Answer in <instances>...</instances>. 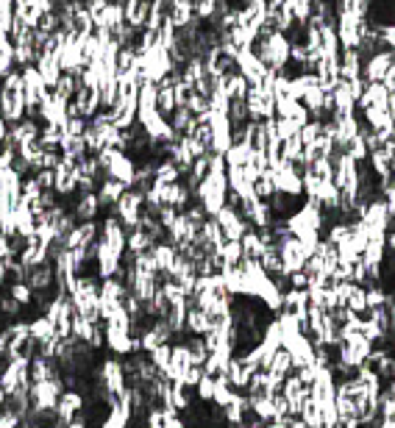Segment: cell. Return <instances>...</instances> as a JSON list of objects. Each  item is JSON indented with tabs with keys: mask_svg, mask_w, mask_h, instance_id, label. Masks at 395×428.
<instances>
[{
	"mask_svg": "<svg viewBox=\"0 0 395 428\" xmlns=\"http://www.w3.org/2000/svg\"><path fill=\"white\" fill-rule=\"evenodd\" d=\"M98 162L100 167L106 170L109 178H114V181H120V184H126V187L134 184L136 162H134L129 153H123V150H117V148H103L98 153Z\"/></svg>",
	"mask_w": 395,
	"mask_h": 428,
	"instance_id": "obj_1",
	"label": "cell"
},
{
	"mask_svg": "<svg viewBox=\"0 0 395 428\" xmlns=\"http://www.w3.org/2000/svg\"><path fill=\"white\" fill-rule=\"evenodd\" d=\"M117 217H120V223H123V229L131 231L139 226V217H142V212H145V198H142V192H136V190H126V195L117 200V206L112 209Z\"/></svg>",
	"mask_w": 395,
	"mask_h": 428,
	"instance_id": "obj_2",
	"label": "cell"
},
{
	"mask_svg": "<svg viewBox=\"0 0 395 428\" xmlns=\"http://www.w3.org/2000/svg\"><path fill=\"white\" fill-rule=\"evenodd\" d=\"M100 242L106 248H112L114 253H120V256L129 253V248H126V229H123V223H120V217L114 212H109L100 220Z\"/></svg>",
	"mask_w": 395,
	"mask_h": 428,
	"instance_id": "obj_3",
	"label": "cell"
},
{
	"mask_svg": "<svg viewBox=\"0 0 395 428\" xmlns=\"http://www.w3.org/2000/svg\"><path fill=\"white\" fill-rule=\"evenodd\" d=\"M395 65V50H376L364 59V70H362V78L367 84H382L387 70Z\"/></svg>",
	"mask_w": 395,
	"mask_h": 428,
	"instance_id": "obj_4",
	"label": "cell"
},
{
	"mask_svg": "<svg viewBox=\"0 0 395 428\" xmlns=\"http://www.w3.org/2000/svg\"><path fill=\"white\" fill-rule=\"evenodd\" d=\"M337 36H340L342 50H359V45H362L359 20L348 11H337Z\"/></svg>",
	"mask_w": 395,
	"mask_h": 428,
	"instance_id": "obj_5",
	"label": "cell"
},
{
	"mask_svg": "<svg viewBox=\"0 0 395 428\" xmlns=\"http://www.w3.org/2000/svg\"><path fill=\"white\" fill-rule=\"evenodd\" d=\"M33 292H53L56 290V270L50 262H42L36 267H26V278H23Z\"/></svg>",
	"mask_w": 395,
	"mask_h": 428,
	"instance_id": "obj_6",
	"label": "cell"
},
{
	"mask_svg": "<svg viewBox=\"0 0 395 428\" xmlns=\"http://www.w3.org/2000/svg\"><path fill=\"white\" fill-rule=\"evenodd\" d=\"M278 251H281L284 273H298V270H303V267H306V259H309V253L303 251V245L298 242L293 234H290V236H284V239L278 242Z\"/></svg>",
	"mask_w": 395,
	"mask_h": 428,
	"instance_id": "obj_7",
	"label": "cell"
},
{
	"mask_svg": "<svg viewBox=\"0 0 395 428\" xmlns=\"http://www.w3.org/2000/svg\"><path fill=\"white\" fill-rule=\"evenodd\" d=\"M217 226L223 229V234H226V239L229 242H242V236L251 231V226L237 214V209H231V206H223L220 212H217Z\"/></svg>",
	"mask_w": 395,
	"mask_h": 428,
	"instance_id": "obj_8",
	"label": "cell"
},
{
	"mask_svg": "<svg viewBox=\"0 0 395 428\" xmlns=\"http://www.w3.org/2000/svg\"><path fill=\"white\" fill-rule=\"evenodd\" d=\"M33 67L39 70V75H42L45 87H48V89L53 92V89H56V84H59V78L65 75V70H62V62H59V53H56V50H42Z\"/></svg>",
	"mask_w": 395,
	"mask_h": 428,
	"instance_id": "obj_9",
	"label": "cell"
},
{
	"mask_svg": "<svg viewBox=\"0 0 395 428\" xmlns=\"http://www.w3.org/2000/svg\"><path fill=\"white\" fill-rule=\"evenodd\" d=\"M362 223L367 226L370 231H390L393 226V214H390V209H387V200L384 198H376L367 203V209H364V217Z\"/></svg>",
	"mask_w": 395,
	"mask_h": 428,
	"instance_id": "obj_10",
	"label": "cell"
},
{
	"mask_svg": "<svg viewBox=\"0 0 395 428\" xmlns=\"http://www.w3.org/2000/svg\"><path fill=\"white\" fill-rule=\"evenodd\" d=\"M65 393L62 381H42V384H31V406L33 409H56L59 395Z\"/></svg>",
	"mask_w": 395,
	"mask_h": 428,
	"instance_id": "obj_11",
	"label": "cell"
},
{
	"mask_svg": "<svg viewBox=\"0 0 395 428\" xmlns=\"http://www.w3.org/2000/svg\"><path fill=\"white\" fill-rule=\"evenodd\" d=\"M100 239V223L90 220V223H78L75 229L70 231V236L65 239L67 251H78V248H90L92 242Z\"/></svg>",
	"mask_w": 395,
	"mask_h": 428,
	"instance_id": "obj_12",
	"label": "cell"
},
{
	"mask_svg": "<svg viewBox=\"0 0 395 428\" xmlns=\"http://www.w3.org/2000/svg\"><path fill=\"white\" fill-rule=\"evenodd\" d=\"M226 375H229V384L234 387V393H242V395H245V387L251 384L254 370H251V364H248L245 356H231Z\"/></svg>",
	"mask_w": 395,
	"mask_h": 428,
	"instance_id": "obj_13",
	"label": "cell"
},
{
	"mask_svg": "<svg viewBox=\"0 0 395 428\" xmlns=\"http://www.w3.org/2000/svg\"><path fill=\"white\" fill-rule=\"evenodd\" d=\"M70 212L75 214V220H78V223H90V220H98V214L103 212V209H100L98 192L75 195V203H72V209H70Z\"/></svg>",
	"mask_w": 395,
	"mask_h": 428,
	"instance_id": "obj_14",
	"label": "cell"
},
{
	"mask_svg": "<svg viewBox=\"0 0 395 428\" xmlns=\"http://www.w3.org/2000/svg\"><path fill=\"white\" fill-rule=\"evenodd\" d=\"M334 395H337V381H334L331 370L318 367V375H315V384H312V397L323 406V403H334Z\"/></svg>",
	"mask_w": 395,
	"mask_h": 428,
	"instance_id": "obj_15",
	"label": "cell"
},
{
	"mask_svg": "<svg viewBox=\"0 0 395 428\" xmlns=\"http://www.w3.org/2000/svg\"><path fill=\"white\" fill-rule=\"evenodd\" d=\"M56 412H59V417L70 426V423L78 420V415L84 412V395H81V393H72V390H65V393L59 395Z\"/></svg>",
	"mask_w": 395,
	"mask_h": 428,
	"instance_id": "obj_16",
	"label": "cell"
},
{
	"mask_svg": "<svg viewBox=\"0 0 395 428\" xmlns=\"http://www.w3.org/2000/svg\"><path fill=\"white\" fill-rule=\"evenodd\" d=\"M364 56L359 50H342L340 53V81H357L362 78Z\"/></svg>",
	"mask_w": 395,
	"mask_h": 428,
	"instance_id": "obj_17",
	"label": "cell"
},
{
	"mask_svg": "<svg viewBox=\"0 0 395 428\" xmlns=\"http://www.w3.org/2000/svg\"><path fill=\"white\" fill-rule=\"evenodd\" d=\"M387 100H390V92H387L384 84H367L364 95L357 103V111H364V109H387Z\"/></svg>",
	"mask_w": 395,
	"mask_h": 428,
	"instance_id": "obj_18",
	"label": "cell"
},
{
	"mask_svg": "<svg viewBox=\"0 0 395 428\" xmlns=\"http://www.w3.org/2000/svg\"><path fill=\"white\" fill-rule=\"evenodd\" d=\"M126 190H131V187H126V184H120V181H114V178L100 181V187H98L100 209H114V206H117V200L126 195Z\"/></svg>",
	"mask_w": 395,
	"mask_h": 428,
	"instance_id": "obj_19",
	"label": "cell"
},
{
	"mask_svg": "<svg viewBox=\"0 0 395 428\" xmlns=\"http://www.w3.org/2000/svg\"><path fill=\"white\" fill-rule=\"evenodd\" d=\"M72 100H75L81 117H87V120H92L100 111V95H98V89H92V87H81Z\"/></svg>",
	"mask_w": 395,
	"mask_h": 428,
	"instance_id": "obj_20",
	"label": "cell"
},
{
	"mask_svg": "<svg viewBox=\"0 0 395 428\" xmlns=\"http://www.w3.org/2000/svg\"><path fill=\"white\" fill-rule=\"evenodd\" d=\"M281 297H284L281 312L296 314V317H301V314H306V312H309V295H306L303 290H287Z\"/></svg>",
	"mask_w": 395,
	"mask_h": 428,
	"instance_id": "obj_21",
	"label": "cell"
},
{
	"mask_svg": "<svg viewBox=\"0 0 395 428\" xmlns=\"http://www.w3.org/2000/svg\"><path fill=\"white\" fill-rule=\"evenodd\" d=\"M126 248H129V253L139 256V253H151V251L156 248V242L142 229H131V231H126Z\"/></svg>",
	"mask_w": 395,
	"mask_h": 428,
	"instance_id": "obj_22",
	"label": "cell"
},
{
	"mask_svg": "<svg viewBox=\"0 0 395 428\" xmlns=\"http://www.w3.org/2000/svg\"><path fill=\"white\" fill-rule=\"evenodd\" d=\"M267 370L276 375V378H287V375H293L296 370H293V356H290V351L287 348H278L276 353H273V359H270V364H267Z\"/></svg>",
	"mask_w": 395,
	"mask_h": 428,
	"instance_id": "obj_23",
	"label": "cell"
},
{
	"mask_svg": "<svg viewBox=\"0 0 395 428\" xmlns=\"http://www.w3.org/2000/svg\"><path fill=\"white\" fill-rule=\"evenodd\" d=\"M175 28H187L193 20H195V9H193V0H175L170 17H167Z\"/></svg>",
	"mask_w": 395,
	"mask_h": 428,
	"instance_id": "obj_24",
	"label": "cell"
},
{
	"mask_svg": "<svg viewBox=\"0 0 395 428\" xmlns=\"http://www.w3.org/2000/svg\"><path fill=\"white\" fill-rule=\"evenodd\" d=\"M212 331V323H209V314L203 309H198V303L187 312V334H195V336H206Z\"/></svg>",
	"mask_w": 395,
	"mask_h": 428,
	"instance_id": "obj_25",
	"label": "cell"
},
{
	"mask_svg": "<svg viewBox=\"0 0 395 428\" xmlns=\"http://www.w3.org/2000/svg\"><path fill=\"white\" fill-rule=\"evenodd\" d=\"M251 156H254V148L242 139V142H234L229 150H226V165L229 167H245L248 162H251Z\"/></svg>",
	"mask_w": 395,
	"mask_h": 428,
	"instance_id": "obj_26",
	"label": "cell"
},
{
	"mask_svg": "<svg viewBox=\"0 0 395 428\" xmlns=\"http://www.w3.org/2000/svg\"><path fill=\"white\" fill-rule=\"evenodd\" d=\"M184 175H181V170L175 167L173 159H165V162H159L156 170H153V184H178Z\"/></svg>",
	"mask_w": 395,
	"mask_h": 428,
	"instance_id": "obj_27",
	"label": "cell"
},
{
	"mask_svg": "<svg viewBox=\"0 0 395 428\" xmlns=\"http://www.w3.org/2000/svg\"><path fill=\"white\" fill-rule=\"evenodd\" d=\"M298 417H301L309 428L323 426V409H320V403H318L315 397H306V400H303V409H301Z\"/></svg>",
	"mask_w": 395,
	"mask_h": 428,
	"instance_id": "obj_28",
	"label": "cell"
},
{
	"mask_svg": "<svg viewBox=\"0 0 395 428\" xmlns=\"http://www.w3.org/2000/svg\"><path fill=\"white\" fill-rule=\"evenodd\" d=\"M259 264H262V270L267 273V275H278V273H284V262H281V251H278V245L264 248V253L259 256Z\"/></svg>",
	"mask_w": 395,
	"mask_h": 428,
	"instance_id": "obj_29",
	"label": "cell"
},
{
	"mask_svg": "<svg viewBox=\"0 0 395 428\" xmlns=\"http://www.w3.org/2000/svg\"><path fill=\"white\" fill-rule=\"evenodd\" d=\"M175 256H178V251H175L173 245H167V242L153 248V262H156V270H159V273H170Z\"/></svg>",
	"mask_w": 395,
	"mask_h": 428,
	"instance_id": "obj_30",
	"label": "cell"
},
{
	"mask_svg": "<svg viewBox=\"0 0 395 428\" xmlns=\"http://www.w3.org/2000/svg\"><path fill=\"white\" fill-rule=\"evenodd\" d=\"M223 87H226V95H229L231 100H245L248 98V89H251V84L239 75V70H237V72H231Z\"/></svg>",
	"mask_w": 395,
	"mask_h": 428,
	"instance_id": "obj_31",
	"label": "cell"
},
{
	"mask_svg": "<svg viewBox=\"0 0 395 428\" xmlns=\"http://www.w3.org/2000/svg\"><path fill=\"white\" fill-rule=\"evenodd\" d=\"M184 348L190 351V356H193V362L195 364H206L209 359V348H206V342H203V336H195V334H187L184 339Z\"/></svg>",
	"mask_w": 395,
	"mask_h": 428,
	"instance_id": "obj_32",
	"label": "cell"
},
{
	"mask_svg": "<svg viewBox=\"0 0 395 428\" xmlns=\"http://www.w3.org/2000/svg\"><path fill=\"white\" fill-rule=\"evenodd\" d=\"M193 120H195V117H193V111H190L187 106H175V111L167 117L170 128L178 133V136H181V133H187V128L193 126Z\"/></svg>",
	"mask_w": 395,
	"mask_h": 428,
	"instance_id": "obj_33",
	"label": "cell"
},
{
	"mask_svg": "<svg viewBox=\"0 0 395 428\" xmlns=\"http://www.w3.org/2000/svg\"><path fill=\"white\" fill-rule=\"evenodd\" d=\"M28 326H31V339H36V342H48V339H53V336H56V331H53V323L48 320V314H39V317H33Z\"/></svg>",
	"mask_w": 395,
	"mask_h": 428,
	"instance_id": "obj_34",
	"label": "cell"
},
{
	"mask_svg": "<svg viewBox=\"0 0 395 428\" xmlns=\"http://www.w3.org/2000/svg\"><path fill=\"white\" fill-rule=\"evenodd\" d=\"M239 245H242V253H245L248 259H259V256L264 253L262 236H259V231H256V229L248 231V234L242 236V242H239Z\"/></svg>",
	"mask_w": 395,
	"mask_h": 428,
	"instance_id": "obj_35",
	"label": "cell"
},
{
	"mask_svg": "<svg viewBox=\"0 0 395 428\" xmlns=\"http://www.w3.org/2000/svg\"><path fill=\"white\" fill-rule=\"evenodd\" d=\"M103 326V323H100ZM95 331H98V326L95 323H90V320H84V317H72V339H78V342H87L90 345V339L95 336Z\"/></svg>",
	"mask_w": 395,
	"mask_h": 428,
	"instance_id": "obj_36",
	"label": "cell"
},
{
	"mask_svg": "<svg viewBox=\"0 0 395 428\" xmlns=\"http://www.w3.org/2000/svg\"><path fill=\"white\" fill-rule=\"evenodd\" d=\"M323 239H326L329 245H334V248H340L342 242L351 239V226H348V223H331L329 229H326V234H323Z\"/></svg>",
	"mask_w": 395,
	"mask_h": 428,
	"instance_id": "obj_37",
	"label": "cell"
},
{
	"mask_svg": "<svg viewBox=\"0 0 395 428\" xmlns=\"http://www.w3.org/2000/svg\"><path fill=\"white\" fill-rule=\"evenodd\" d=\"M248 400H251V409L256 412V417H262L264 423L276 420V403H273V397H248Z\"/></svg>",
	"mask_w": 395,
	"mask_h": 428,
	"instance_id": "obj_38",
	"label": "cell"
},
{
	"mask_svg": "<svg viewBox=\"0 0 395 428\" xmlns=\"http://www.w3.org/2000/svg\"><path fill=\"white\" fill-rule=\"evenodd\" d=\"M231 397H234V387L229 384V378L223 375V378H215V395H212V403L215 406H229Z\"/></svg>",
	"mask_w": 395,
	"mask_h": 428,
	"instance_id": "obj_39",
	"label": "cell"
},
{
	"mask_svg": "<svg viewBox=\"0 0 395 428\" xmlns=\"http://www.w3.org/2000/svg\"><path fill=\"white\" fill-rule=\"evenodd\" d=\"M220 259H223V267H239V262L245 259L242 245H239V242H226V245L220 248Z\"/></svg>",
	"mask_w": 395,
	"mask_h": 428,
	"instance_id": "obj_40",
	"label": "cell"
},
{
	"mask_svg": "<svg viewBox=\"0 0 395 428\" xmlns=\"http://www.w3.org/2000/svg\"><path fill=\"white\" fill-rule=\"evenodd\" d=\"M276 192H278V190H276V181H273V170H267L262 178L254 184V195L259 200H270Z\"/></svg>",
	"mask_w": 395,
	"mask_h": 428,
	"instance_id": "obj_41",
	"label": "cell"
},
{
	"mask_svg": "<svg viewBox=\"0 0 395 428\" xmlns=\"http://www.w3.org/2000/svg\"><path fill=\"white\" fill-rule=\"evenodd\" d=\"M345 153L359 165V162H367V156H370V150H367V142H364V136H354L351 142H348V148H345Z\"/></svg>",
	"mask_w": 395,
	"mask_h": 428,
	"instance_id": "obj_42",
	"label": "cell"
},
{
	"mask_svg": "<svg viewBox=\"0 0 395 428\" xmlns=\"http://www.w3.org/2000/svg\"><path fill=\"white\" fill-rule=\"evenodd\" d=\"M170 356H173V342H167V345H159L156 351H151L148 353V359L153 362V367L159 370V373H165L167 364H170Z\"/></svg>",
	"mask_w": 395,
	"mask_h": 428,
	"instance_id": "obj_43",
	"label": "cell"
},
{
	"mask_svg": "<svg viewBox=\"0 0 395 428\" xmlns=\"http://www.w3.org/2000/svg\"><path fill=\"white\" fill-rule=\"evenodd\" d=\"M348 309H351L354 314H359V317H367V295H364L362 287H357V284H354L351 297H348Z\"/></svg>",
	"mask_w": 395,
	"mask_h": 428,
	"instance_id": "obj_44",
	"label": "cell"
},
{
	"mask_svg": "<svg viewBox=\"0 0 395 428\" xmlns=\"http://www.w3.org/2000/svg\"><path fill=\"white\" fill-rule=\"evenodd\" d=\"M298 136H301L303 148H309L312 142H318V139L323 136V123H320V120H309V123L301 128V133H298Z\"/></svg>",
	"mask_w": 395,
	"mask_h": 428,
	"instance_id": "obj_45",
	"label": "cell"
},
{
	"mask_svg": "<svg viewBox=\"0 0 395 428\" xmlns=\"http://www.w3.org/2000/svg\"><path fill=\"white\" fill-rule=\"evenodd\" d=\"M6 292L14 297V300H17L20 306H31V303H33V290L28 287V284H26V281H17V284H11V287H9Z\"/></svg>",
	"mask_w": 395,
	"mask_h": 428,
	"instance_id": "obj_46",
	"label": "cell"
},
{
	"mask_svg": "<svg viewBox=\"0 0 395 428\" xmlns=\"http://www.w3.org/2000/svg\"><path fill=\"white\" fill-rule=\"evenodd\" d=\"M187 109L193 111V117H203V114H209L212 109H209V98L206 95H200L193 89V95H190V103H187Z\"/></svg>",
	"mask_w": 395,
	"mask_h": 428,
	"instance_id": "obj_47",
	"label": "cell"
},
{
	"mask_svg": "<svg viewBox=\"0 0 395 428\" xmlns=\"http://www.w3.org/2000/svg\"><path fill=\"white\" fill-rule=\"evenodd\" d=\"M212 395H215V378H212V375H203L195 387V397L200 403H212Z\"/></svg>",
	"mask_w": 395,
	"mask_h": 428,
	"instance_id": "obj_48",
	"label": "cell"
},
{
	"mask_svg": "<svg viewBox=\"0 0 395 428\" xmlns=\"http://www.w3.org/2000/svg\"><path fill=\"white\" fill-rule=\"evenodd\" d=\"M33 178H36V184H39L42 192H53V187H56V172L53 170H36Z\"/></svg>",
	"mask_w": 395,
	"mask_h": 428,
	"instance_id": "obj_49",
	"label": "cell"
},
{
	"mask_svg": "<svg viewBox=\"0 0 395 428\" xmlns=\"http://www.w3.org/2000/svg\"><path fill=\"white\" fill-rule=\"evenodd\" d=\"M90 128V120L87 117H75V120H67L65 126V136H84Z\"/></svg>",
	"mask_w": 395,
	"mask_h": 428,
	"instance_id": "obj_50",
	"label": "cell"
},
{
	"mask_svg": "<svg viewBox=\"0 0 395 428\" xmlns=\"http://www.w3.org/2000/svg\"><path fill=\"white\" fill-rule=\"evenodd\" d=\"M203 375H206V373H203V364L193 362L190 367H187V373H184V381H181V384H187V387H193V390H195L198 381H200Z\"/></svg>",
	"mask_w": 395,
	"mask_h": 428,
	"instance_id": "obj_51",
	"label": "cell"
},
{
	"mask_svg": "<svg viewBox=\"0 0 395 428\" xmlns=\"http://www.w3.org/2000/svg\"><path fill=\"white\" fill-rule=\"evenodd\" d=\"M290 275V290H309V273L306 270H298V273H287Z\"/></svg>",
	"mask_w": 395,
	"mask_h": 428,
	"instance_id": "obj_52",
	"label": "cell"
},
{
	"mask_svg": "<svg viewBox=\"0 0 395 428\" xmlns=\"http://www.w3.org/2000/svg\"><path fill=\"white\" fill-rule=\"evenodd\" d=\"M382 84L387 87V92H390V95H395V65L387 70V75H384V81H382Z\"/></svg>",
	"mask_w": 395,
	"mask_h": 428,
	"instance_id": "obj_53",
	"label": "cell"
},
{
	"mask_svg": "<svg viewBox=\"0 0 395 428\" xmlns=\"http://www.w3.org/2000/svg\"><path fill=\"white\" fill-rule=\"evenodd\" d=\"M384 200H387V209H390V214L395 217V184H393V190L384 195Z\"/></svg>",
	"mask_w": 395,
	"mask_h": 428,
	"instance_id": "obj_54",
	"label": "cell"
},
{
	"mask_svg": "<svg viewBox=\"0 0 395 428\" xmlns=\"http://www.w3.org/2000/svg\"><path fill=\"white\" fill-rule=\"evenodd\" d=\"M387 253H395V229L387 231Z\"/></svg>",
	"mask_w": 395,
	"mask_h": 428,
	"instance_id": "obj_55",
	"label": "cell"
},
{
	"mask_svg": "<svg viewBox=\"0 0 395 428\" xmlns=\"http://www.w3.org/2000/svg\"><path fill=\"white\" fill-rule=\"evenodd\" d=\"M6 136H9V123H6V120H3V114H0V142H3Z\"/></svg>",
	"mask_w": 395,
	"mask_h": 428,
	"instance_id": "obj_56",
	"label": "cell"
},
{
	"mask_svg": "<svg viewBox=\"0 0 395 428\" xmlns=\"http://www.w3.org/2000/svg\"><path fill=\"white\" fill-rule=\"evenodd\" d=\"M6 403H9V393H6V390H3V387H0V409H3V406H6Z\"/></svg>",
	"mask_w": 395,
	"mask_h": 428,
	"instance_id": "obj_57",
	"label": "cell"
},
{
	"mask_svg": "<svg viewBox=\"0 0 395 428\" xmlns=\"http://www.w3.org/2000/svg\"><path fill=\"white\" fill-rule=\"evenodd\" d=\"M33 0H14V9H20V6H31Z\"/></svg>",
	"mask_w": 395,
	"mask_h": 428,
	"instance_id": "obj_58",
	"label": "cell"
},
{
	"mask_svg": "<svg viewBox=\"0 0 395 428\" xmlns=\"http://www.w3.org/2000/svg\"><path fill=\"white\" fill-rule=\"evenodd\" d=\"M67 428H87V426H84L81 420H72V423H70V426H67Z\"/></svg>",
	"mask_w": 395,
	"mask_h": 428,
	"instance_id": "obj_59",
	"label": "cell"
},
{
	"mask_svg": "<svg viewBox=\"0 0 395 428\" xmlns=\"http://www.w3.org/2000/svg\"><path fill=\"white\" fill-rule=\"evenodd\" d=\"M382 428H395V426H390V423H382Z\"/></svg>",
	"mask_w": 395,
	"mask_h": 428,
	"instance_id": "obj_60",
	"label": "cell"
},
{
	"mask_svg": "<svg viewBox=\"0 0 395 428\" xmlns=\"http://www.w3.org/2000/svg\"><path fill=\"white\" fill-rule=\"evenodd\" d=\"M320 428H329V426H320Z\"/></svg>",
	"mask_w": 395,
	"mask_h": 428,
	"instance_id": "obj_61",
	"label": "cell"
}]
</instances>
